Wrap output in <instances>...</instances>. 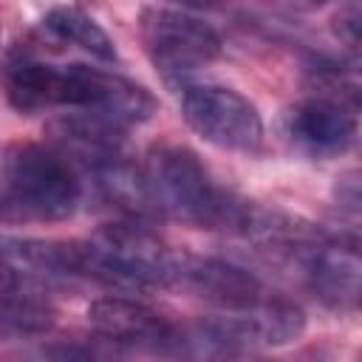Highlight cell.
Wrapping results in <instances>:
<instances>
[{
	"mask_svg": "<svg viewBox=\"0 0 362 362\" xmlns=\"http://www.w3.org/2000/svg\"><path fill=\"white\" fill-rule=\"evenodd\" d=\"M139 23L144 48L167 79L195 74L221 57L218 31L189 11L147 6Z\"/></svg>",
	"mask_w": 362,
	"mask_h": 362,
	"instance_id": "cell-4",
	"label": "cell"
},
{
	"mask_svg": "<svg viewBox=\"0 0 362 362\" xmlns=\"http://www.w3.org/2000/svg\"><path fill=\"white\" fill-rule=\"evenodd\" d=\"M235 342L243 345H288L305 331V314L291 300H260L240 320H226Z\"/></svg>",
	"mask_w": 362,
	"mask_h": 362,
	"instance_id": "cell-11",
	"label": "cell"
},
{
	"mask_svg": "<svg viewBox=\"0 0 362 362\" xmlns=\"http://www.w3.org/2000/svg\"><path fill=\"white\" fill-rule=\"evenodd\" d=\"M17 291H20V274H17V266L0 255V297L17 294Z\"/></svg>",
	"mask_w": 362,
	"mask_h": 362,
	"instance_id": "cell-17",
	"label": "cell"
},
{
	"mask_svg": "<svg viewBox=\"0 0 362 362\" xmlns=\"http://www.w3.org/2000/svg\"><path fill=\"white\" fill-rule=\"evenodd\" d=\"M45 362H119L122 345L96 334V337H71L45 345Z\"/></svg>",
	"mask_w": 362,
	"mask_h": 362,
	"instance_id": "cell-13",
	"label": "cell"
},
{
	"mask_svg": "<svg viewBox=\"0 0 362 362\" xmlns=\"http://www.w3.org/2000/svg\"><path fill=\"white\" fill-rule=\"evenodd\" d=\"M337 198H339V204L348 206L351 212L359 209V175H356V170H351V173H345L342 178H337Z\"/></svg>",
	"mask_w": 362,
	"mask_h": 362,
	"instance_id": "cell-16",
	"label": "cell"
},
{
	"mask_svg": "<svg viewBox=\"0 0 362 362\" xmlns=\"http://www.w3.org/2000/svg\"><path fill=\"white\" fill-rule=\"evenodd\" d=\"M288 136L308 156H342L356 139V107L322 96H308L291 107Z\"/></svg>",
	"mask_w": 362,
	"mask_h": 362,
	"instance_id": "cell-6",
	"label": "cell"
},
{
	"mask_svg": "<svg viewBox=\"0 0 362 362\" xmlns=\"http://www.w3.org/2000/svg\"><path fill=\"white\" fill-rule=\"evenodd\" d=\"M122 130H124L122 124L88 110L59 116L48 124L54 150L68 161H82L88 170H99L122 158V144H124Z\"/></svg>",
	"mask_w": 362,
	"mask_h": 362,
	"instance_id": "cell-9",
	"label": "cell"
},
{
	"mask_svg": "<svg viewBox=\"0 0 362 362\" xmlns=\"http://www.w3.org/2000/svg\"><path fill=\"white\" fill-rule=\"evenodd\" d=\"M359 25H362V11H359L356 3L339 8V14L334 17V31H337V37H339L348 48H354V51L359 48Z\"/></svg>",
	"mask_w": 362,
	"mask_h": 362,
	"instance_id": "cell-15",
	"label": "cell"
},
{
	"mask_svg": "<svg viewBox=\"0 0 362 362\" xmlns=\"http://www.w3.org/2000/svg\"><path fill=\"white\" fill-rule=\"evenodd\" d=\"M88 320L96 334L124 345H167L173 325L150 305L130 297H102L88 305Z\"/></svg>",
	"mask_w": 362,
	"mask_h": 362,
	"instance_id": "cell-10",
	"label": "cell"
},
{
	"mask_svg": "<svg viewBox=\"0 0 362 362\" xmlns=\"http://www.w3.org/2000/svg\"><path fill=\"white\" fill-rule=\"evenodd\" d=\"M153 212L195 229H240L249 201L215 184L204 161L178 144L156 147L141 170Z\"/></svg>",
	"mask_w": 362,
	"mask_h": 362,
	"instance_id": "cell-1",
	"label": "cell"
},
{
	"mask_svg": "<svg viewBox=\"0 0 362 362\" xmlns=\"http://www.w3.org/2000/svg\"><path fill=\"white\" fill-rule=\"evenodd\" d=\"M6 189L17 218L65 221L74 215L82 184L68 158L54 147L14 144L6 153Z\"/></svg>",
	"mask_w": 362,
	"mask_h": 362,
	"instance_id": "cell-3",
	"label": "cell"
},
{
	"mask_svg": "<svg viewBox=\"0 0 362 362\" xmlns=\"http://www.w3.org/2000/svg\"><path fill=\"white\" fill-rule=\"evenodd\" d=\"M184 122L209 144L252 156L263 147V119L243 93L223 85H189L181 96Z\"/></svg>",
	"mask_w": 362,
	"mask_h": 362,
	"instance_id": "cell-5",
	"label": "cell"
},
{
	"mask_svg": "<svg viewBox=\"0 0 362 362\" xmlns=\"http://www.w3.org/2000/svg\"><path fill=\"white\" fill-rule=\"evenodd\" d=\"M308 288L334 311H354L359 303V252L356 240L342 243V238H325L303 260Z\"/></svg>",
	"mask_w": 362,
	"mask_h": 362,
	"instance_id": "cell-8",
	"label": "cell"
},
{
	"mask_svg": "<svg viewBox=\"0 0 362 362\" xmlns=\"http://www.w3.org/2000/svg\"><path fill=\"white\" fill-rule=\"evenodd\" d=\"M42 23L57 40L88 51L99 62H119L116 42L85 8H79V6H54V8H48Z\"/></svg>",
	"mask_w": 362,
	"mask_h": 362,
	"instance_id": "cell-12",
	"label": "cell"
},
{
	"mask_svg": "<svg viewBox=\"0 0 362 362\" xmlns=\"http://www.w3.org/2000/svg\"><path fill=\"white\" fill-rule=\"evenodd\" d=\"M175 283H181L195 297L226 308V311H249L263 297L260 280L243 266L223 257H192L178 263Z\"/></svg>",
	"mask_w": 362,
	"mask_h": 362,
	"instance_id": "cell-7",
	"label": "cell"
},
{
	"mask_svg": "<svg viewBox=\"0 0 362 362\" xmlns=\"http://www.w3.org/2000/svg\"><path fill=\"white\" fill-rule=\"evenodd\" d=\"M54 322V311L45 303L28 300V297H0V325H8L11 331H23V334H40L48 331Z\"/></svg>",
	"mask_w": 362,
	"mask_h": 362,
	"instance_id": "cell-14",
	"label": "cell"
},
{
	"mask_svg": "<svg viewBox=\"0 0 362 362\" xmlns=\"http://www.w3.org/2000/svg\"><path fill=\"white\" fill-rule=\"evenodd\" d=\"M178 257L170 246L139 221H119L96 229L85 240V269L90 277L107 288L127 294H150L175 283Z\"/></svg>",
	"mask_w": 362,
	"mask_h": 362,
	"instance_id": "cell-2",
	"label": "cell"
}]
</instances>
